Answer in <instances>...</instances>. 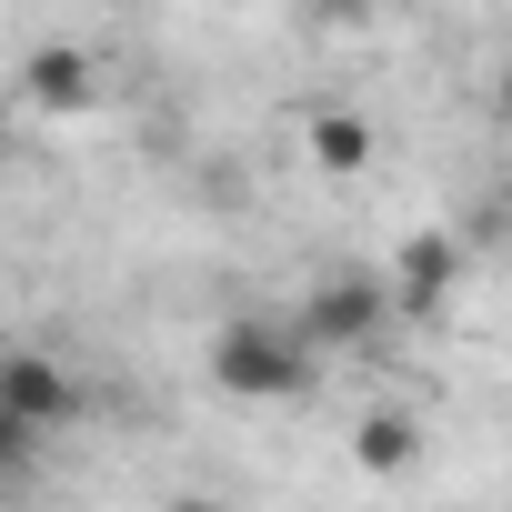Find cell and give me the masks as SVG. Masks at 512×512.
Here are the masks:
<instances>
[{
  "mask_svg": "<svg viewBox=\"0 0 512 512\" xmlns=\"http://www.w3.org/2000/svg\"><path fill=\"white\" fill-rule=\"evenodd\" d=\"M0 412L21 432H41V442H61L81 422V372L61 352H0Z\"/></svg>",
  "mask_w": 512,
  "mask_h": 512,
  "instance_id": "3",
  "label": "cell"
},
{
  "mask_svg": "<svg viewBox=\"0 0 512 512\" xmlns=\"http://www.w3.org/2000/svg\"><path fill=\"white\" fill-rule=\"evenodd\" d=\"M292 322H302V342H312V352H372L402 312H392V282H382V272L332 262V272L302 292V312H292Z\"/></svg>",
  "mask_w": 512,
  "mask_h": 512,
  "instance_id": "2",
  "label": "cell"
},
{
  "mask_svg": "<svg viewBox=\"0 0 512 512\" xmlns=\"http://www.w3.org/2000/svg\"><path fill=\"white\" fill-rule=\"evenodd\" d=\"M322 11H342V0H322Z\"/></svg>",
  "mask_w": 512,
  "mask_h": 512,
  "instance_id": "12",
  "label": "cell"
},
{
  "mask_svg": "<svg viewBox=\"0 0 512 512\" xmlns=\"http://www.w3.org/2000/svg\"><path fill=\"white\" fill-rule=\"evenodd\" d=\"M302 151H312L332 181L372 171V111H352V101H322V111H302Z\"/></svg>",
  "mask_w": 512,
  "mask_h": 512,
  "instance_id": "6",
  "label": "cell"
},
{
  "mask_svg": "<svg viewBox=\"0 0 512 512\" xmlns=\"http://www.w3.org/2000/svg\"><path fill=\"white\" fill-rule=\"evenodd\" d=\"M492 121H502V131H512V61H502V71H492Z\"/></svg>",
  "mask_w": 512,
  "mask_h": 512,
  "instance_id": "9",
  "label": "cell"
},
{
  "mask_svg": "<svg viewBox=\"0 0 512 512\" xmlns=\"http://www.w3.org/2000/svg\"><path fill=\"white\" fill-rule=\"evenodd\" d=\"M41 452H51V442H41V432H21V422H11V412H0V492H11V482H21V472H31V462H41Z\"/></svg>",
  "mask_w": 512,
  "mask_h": 512,
  "instance_id": "8",
  "label": "cell"
},
{
  "mask_svg": "<svg viewBox=\"0 0 512 512\" xmlns=\"http://www.w3.org/2000/svg\"><path fill=\"white\" fill-rule=\"evenodd\" d=\"M0 322H11V292H0Z\"/></svg>",
  "mask_w": 512,
  "mask_h": 512,
  "instance_id": "11",
  "label": "cell"
},
{
  "mask_svg": "<svg viewBox=\"0 0 512 512\" xmlns=\"http://www.w3.org/2000/svg\"><path fill=\"white\" fill-rule=\"evenodd\" d=\"M161 512H231V502H211V492H171Z\"/></svg>",
  "mask_w": 512,
  "mask_h": 512,
  "instance_id": "10",
  "label": "cell"
},
{
  "mask_svg": "<svg viewBox=\"0 0 512 512\" xmlns=\"http://www.w3.org/2000/svg\"><path fill=\"white\" fill-rule=\"evenodd\" d=\"M382 282H392V312L402 322H442L452 312V282H462V241L452 231H412L382 262Z\"/></svg>",
  "mask_w": 512,
  "mask_h": 512,
  "instance_id": "4",
  "label": "cell"
},
{
  "mask_svg": "<svg viewBox=\"0 0 512 512\" xmlns=\"http://www.w3.org/2000/svg\"><path fill=\"white\" fill-rule=\"evenodd\" d=\"M211 392H231V402H302L322 372V352L302 342V322H282V312H231L221 332H211Z\"/></svg>",
  "mask_w": 512,
  "mask_h": 512,
  "instance_id": "1",
  "label": "cell"
},
{
  "mask_svg": "<svg viewBox=\"0 0 512 512\" xmlns=\"http://www.w3.org/2000/svg\"><path fill=\"white\" fill-rule=\"evenodd\" d=\"M21 101H31V111H51V121L91 111V101H101V71H91V51H71V41L31 51V61H21Z\"/></svg>",
  "mask_w": 512,
  "mask_h": 512,
  "instance_id": "5",
  "label": "cell"
},
{
  "mask_svg": "<svg viewBox=\"0 0 512 512\" xmlns=\"http://www.w3.org/2000/svg\"><path fill=\"white\" fill-rule=\"evenodd\" d=\"M352 462H362L372 482H402V472L422 462V422H412L402 402H372V412L352 422Z\"/></svg>",
  "mask_w": 512,
  "mask_h": 512,
  "instance_id": "7",
  "label": "cell"
}]
</instances>
